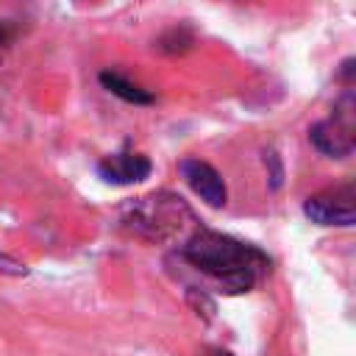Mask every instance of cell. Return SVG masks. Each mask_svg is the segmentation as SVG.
<instances>
[{"label":"cell","mask_w":356,"mask_h":356,"mask_svg":"<svg viewBox=\"0 0 356 356\" xmlns=\"http://www.w3.org/2000/svg\"><path fill=\"white\" fill-rule=\"evenodd\" d=\"M0 273H8V275H25V273H28V267H25L22 261H17V259H11V256L0 253Z\"/></svg>","instance_id":"9c48e42d"},{"label":"cell","mask_w":356,"mask_h":356,"mask_svg":"<svg viewBox=\"0 0 356 356\" xmlns=\"http://www.w3.org/2000/svg\"><path fill=\"white\" fill-rule=\"evenodd\" d=\"M181 259L206 278H211L217 286H222V292L228 295L253 289L259 278L270 270V259L259 248L239 242L228 234L209 231L203 225H195L189 231L181 245Z\"/></svg>","instance_id":"6da1fadb"},{"label":"cell","mask_w":356,"mask_h":356,"mask_svg":"<svg viewBox=\"0 0 356 356\" xmlns=\"http://www.w3.org/2000/svg\"><path fill=\"white\" fill-rule=\"evenodd\" d=\"M100 83H103L111 95H117L120 100H125V103H134V106H147V103H153V95H150L147 89H142L139 83L128 81L125 75H120V72H114V70H103V72H100Z\"/></svg>","instance_id":"52a82bcc"},{"label":"cell","mask_w":356,"mask_h":356,"mask_svg":"<svg viewBox=\"0 0 356 356\" xmlns=\"http://www.w3.org/2000/svg\"><path fill=\"white\" fill-rule=\"evenodd\" d=\"M6 44H8V28L0 22V56H3V50H6Z\"/></svg>","instance_id":"8fae6325"},{"label":"cell","mask_w":356,"mask_h":356,"mask_svg":"<svg viewBox=\"0 0 356 356\" xmlns=\"http://www.w3.org/2000/svg\"><path fill=\"white\" fill-rule=\"evenodd\" d=\"M184 181L189 184V189L203 200L209 203L211 209H222L228 203V189H225V181L222 175L209 164V161H200V159H184L178 164Z\"/></svg>","instance_id":"5b68a950"},{"label":"cell","mask_w":356,"mask_h":356,"mask_svg":"<svg viewBox=\"0 0 356 356\" xmlns=\"http://www.w3.org/2000/svg\"><path fill=\"white\" fill-rule=\"evenodd\" d=\"M309 139L312 145L328 156V159H345L353 153L356 147V134H353V114H350V106L337 111L334 117H325L320 122H314L309 128Z\"/></svg>","instance_id":"277c9868"},{"label":"cell","mask_w":356,"mask_h":356,"mask_svg":"<svg viewBox=\"0 0 356 356\" xmlns=\"http://www.w3.org/2000/svg\"><path fill=\"white\" fill-rule=\"evenodd\" d=\"M192 31L186 28V25H175V28H170L161 39H159V50H164V53H181V50H186L189 44H192Z\"/></svg>","instance_id":"ba28073f"},{"label":"cell","mask_w":356,"mask_h":356,"mask_svg":"<svg viewBox=\"0 0 356 356\" xmlns=\"http://www.w3.org/2000/svg\"><path fill=\"white\" fill-rule=\"evenodd\" d=\"M186 222H195L189 206L170 192L139 197L125 209V225L150 242H167L172 236H181Z\"/></svg>","instance_id":"7a4b0ae2"},{"label":"cell","mask_w":356,"mask_h":356,"mask_svg":"<svg viewBox=\"0 0 356 356\" xmlns=\"http://www.w3.org/2000/svg\"><path fill=\"white\" fill-rule=\"evenodd\" d=\"M264 161H270V164H273V175H270V184H273V189H278V186H281V164H278V156L270 150V153H264Z\"/></svg>","instance_id":"30bf717a"},{"label":"cell","mask_w":356,"mask_h":356,"mask_svg":"<svg viewBox=\"0 0 356 356\" xmlns=\"http://www.w3.org/2000/svg\"><path fill=\"white\" fill-rule=\"evenodd\" d=\"M150 170H153V164L142 153H114V156H106L97 164V175L106 184H117V186L139 184L150 175Z\"/></svg>","instance_id":"8992f818"},{"label":"cell","mask_w":356,"mask_h":356,"mask_svg":"<svg viewBox=\"0 0 356 356\" xmlns=\"http://www.w3.org/2000/svg\"><path fill=\"white\" fill-rule=\"evenodd\" d=\"M303 214L317 225H337L350 228L356 220V189L353 184H339L331 189H323L303 203Z\"/></svg>","instance_id":"3957f363"},{"label":"cell","mask_w":356,"mask_h":356,"mask_svg":"<svg viewBox=\"0 0 356 356\" xmlns=\"http://www.w3.org/2000/svg\"><path fill=\"white\" fill-rule=\"evenodd\" d=\"M214 356H234V353H228V350H217Z\"/></svg>","instance_id":"7c38bea8"}]
</instances>
